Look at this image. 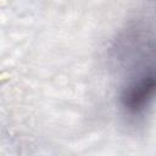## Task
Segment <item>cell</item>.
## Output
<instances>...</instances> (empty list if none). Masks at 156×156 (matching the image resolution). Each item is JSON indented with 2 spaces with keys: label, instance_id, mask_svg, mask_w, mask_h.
<instances>
[{
  "label": "cell",
  "instance_id": "6da1fadb",
  "mask_svg": "<svg viewBox=\"0 0 156 156\" xmlns=\"http://www.w3.org/2000/svg\"><path fill=\"white\" fill-rule=\"evenodd\" d=\"M155 91L154 72H143L132 78L119 94V105L129 117H138L150 107Z\"/></svg>",
  "mask_w": 156,
  "mask_h": 156
}]
</instances>
